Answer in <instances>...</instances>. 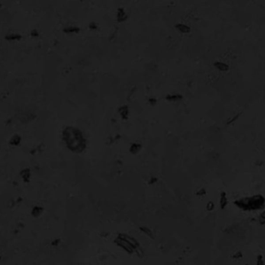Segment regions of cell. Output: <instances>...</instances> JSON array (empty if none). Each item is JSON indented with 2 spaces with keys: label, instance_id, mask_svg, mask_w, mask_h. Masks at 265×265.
<instances>
[{
  "label": "cell",
  "instance_id": "1",
  "mask_svg": "<svg viewBox=\"0 0 265 265\" xmlns=\"http://www.w3.org/2000/svg\"><path fill=\"white\" fill-rule=\"evenodd\" d=\"M62 138L68 149L75 152H81L86 149V141L81 131L74 127H67L62 131Z\"/></svg>",
  "mask_w": 265,
  "mask_h": 265
},
{
  "label": "cell",
  "instance_id": "2",
  "mask_svg": "<svg viewBox=\"0 0 265 265\" xmlns=\"http://www.w3.org/2000/svg\"><path fill=\"white\" fill-rule=\"evenodd\" d=\"M234 205L243 211L261 210L265 207V198L261 194L244 197L236 200Z\"/></svg>",
  "mask_w": 265,
  "mask_h": 265
},
{
  "label": "cell",
  "instance_id": "3",
  "mask_svg": "<svg viewBox=\"0 0 265 265\" xmlns=\"http://www.w3.org/2000/svg\"><path fill=\"white\" fill-rule=\"evenodd\" d=\"M229 201L227 198V194L225 191H222L220 194V198H219V206L222 210H224L228 205Z\"/></svg>",
  "mask_w": 265,
  "mask_h": 265
},
{
  "label": "cell",
  "instance_id": "4",
  "mask_svg": "<svg viewBox=\"0 0 265 265\" xmlns=\"http://www.w3.org/2000/svg\"><path fill=\"white\" fill-rule=\"evenodd\" d=\"M117 21L118 22H123L124 20H125L127 18V14H126L125 11L123 8H119L117 10Z\"/></svg>",
  "mask_w": 265,
  "mask_h": 265
},
{
  "label": "cell",
  "instance_id": "5",
  "mask_svg": "<svg viewBox=\"0 0 265 265\" xmlns=\"http://www.w3.org/2000/svg\"><path fill=\"white\" fill-rule=\"evenodd\" d=\"M214 66L217 69L222 71V72L227 71L229 69V65L225 62H215L214 63Z\"/></svg>",
  "mask_w": 265,
  "mask_h": 265
},
{
  "label": "cell",
  "instance_id": "6",
  "mask_svg": "<svg viewBox=\"0 0 265 265\" xmlns=\"http://www.w3.org/2000/svg\"><path fill=\"white\" fill-rule=\"evenodd\" d=\"M119 114H121V117L123 119H128V107L126 105L121 106L118 110Z\"/></svg>",
  "mask_w": 265,
  "mask_h": 265
},
{
  "label": "cell",
  "instance_id": "7",
  "mask_svg": "<svg viewBox=\"0 0 265 265\" xmlns=\"http://www.w3.org/2000/svg\"><path fill=\"white\" fill-rule=\"evenodd\" d=\"M176 28H177L179 31H180L181 33H184V34L189 33L190 32V30H191L190 27H188V26L186 25V24H184V23H177V25H176Z\"/></svg>",
  "mask_w": 265,
  "mask_h": 265
},
{
  "label": "cell",
  "instance_id": "8",
  "mask_svg": "<svg viewBox=\"0 0 265 265\" xmlns=\"http://www.w3.org/2000/svg\"><path fill=\"white\" fill-rule=\"evenodd\" d=\"M182 96L180 94H169L166 96V99L168 100H172V101H176V100H180L182 99Z\"/></svg>",
  "mask_w": 265,
  "mask_h": 265
},
{
  "label": "cell",
  "instance_id": "9",
  "mask_svg": "<svg viewBox=\"0 0 265 265\" xmlns=\"http://www.w3.org/2000/svg\"><path fill=\"white\" fill-rule=\"evenodd\" d=\"M141 147H142V145L140 143H133L130 147V152L133 154L137 153L141 149Z\"/></svg>",
  "mask_w": 265,
  "mask_h": 265
},
{
  "label": "cell",
  "instance_id": "10",
  "mask_svg": "<svg viewBox=\"0 0 265 265\" xmlns=\"http://www.w3.org/2000/svg\"><path fill=\"white\" fill-rule=\"evenodd\" d=\"M21 141V138L20 135H15L12 138L11 140H10V142L9 143L11 145H17L20 144V142Z\"/></svg>",
  "mask_w": 265,
  "mask_h": 265
},
{
  "label": "cell",
  "instance_id": "11",
  "mask_svg": "<svg viewBox=\"0 0 265 265\" xmlns=\"http://www.w3.org/2000/svg\"><path fill=\"white\" fill-rule=\"evenodd\" d=\"M64 31L66 33H73V32H78L79 31V28L78 27H73V26H69L67 27L64 29Z\"/></svg>",
  "mask_w": 265,
  "mask_h": 265
},
{
  "label": "cell",
  "instance_id": "12",
  "mask_svg": "<svg viewBox=\"0 0 265 265\" xmlns=\"http://www.w3.org/2000/svg\"><path fill=\"white\" fill-rule=\"evenodd\" d=\"M258 222L261 226H265V211L262 212L258 217Z\"/></svg>",
  "mask_w": 265,
  "mask_h": 265
},
{
  "label": "cell",
  "instance_id": "13",
  "mask_svg": "<svg viewBox=\"0 0 265 265\" xmlns=\"http://www.w3.org/2000/svg\"><path fill=\"white\" fill-rule=\"evenodd\" d=\"M21 176L25 180H27L30 177V170L29 169H25L21 172Z\"/></svg>",
  "mask_w": 265,
  "mask_h": 265
},
{
  "label": "cell",
  "instance_id": "14",
  "mask_svg": "<svg viewBox=\"0 0 265 265\" xmlns=\"http://www.w3.org/2000/svg\"><path fill=\"white\" fill-rule=\"evenodd\" d=\"M21 37V36L20 34H9L6 36V39L7 40H18Z\"/></svg>",
  "mask_w": 265,
  "mask_h": 265
},
{
  "label": "cell",
  "instance_id": "15",
  "mask_svg": "<svg viewBox=\"0 0 265 265\" xmlns=\"http://www.w3.org/2000/svg\"><path fill=\"white\" fill-rule=\"evenodd\" d=\"M256 265H265L264 261V257L261 254H259L258 256L257 257Z\"/></svg>",
  "mask_w": 265,
  "mask_h": 265
},
{
  "label": "cell",
  "instance_id": "16",
  "mask_svg": "<svg viewBox=\"0 0 265 265\" xmlns=\"http://www.w3.org/2000/svg\"><path fill=\"white\" fill-rule=\"evenodd\" d=\"M207 194V191L204 188L199 189L197 192H196V195L198 196V197H204Z\"/></svg>",
  "mask_w": 265,
  "mask_h": 265
},
{
  "label": "cell",
  "instance_id": "17",
  "mask_svg": "<svg viewBox=\"0 0 265 265\" xmlns=\"http://www.w3.org/2000/svg\"><path fill=\"white\" fill-rule=\"evenodd\" d=\"M214 208H215L214 202L212 201H208V202L207 203V205H206V209H207L208 211L211 212V211H212V210H214Z\"/></svg>",
  "mask_w": 265,
  "mask_h": 265
},
{
  "label": "cell",
  "instance_id": "18",
  "mask_svg": "<svg viewBox=\"0 0 265 265\" xmlns=\"http://www.w3.org/2000/svg\"><path fill=\"white\" fill-rule=\"evenodd\" d=\"M233 257L236 260H239V259H241L243 257V254L242 252L240 251H237L236 252L235 254L233 255Z\"/></svg>",
  "mask_w": 265,
  "mask_h": 265
},
{
  "label": "cell",
  "instance_id": "19",
  "mask_svg": "<svg viewBox=\"0 0 265 265\" xmlns=\"http://www.w3.org/2000/svg\"><path fill=\"white\" fill-rule=\"evenodd\" d=\"M89 28L92 29V30H96V29L97 28V25H96L95 23L92 22V23H89Z\"/></svg>",
  "mask_w": 265,
  "mask_h": 265
},
{
  "label": "cell",
  "instance_id": "20",
  "mask_svg": "<svg viewBox=\"0 0 265 265\" xmlns=\"http://www.w3.org/2000/svg\"><path fill=\"white\" fill-rule=\"evenodd\" d=\"M149 102L150 104L154 105L155 103H156V99H155V98H150L149 100Z\"/></svg>",
  "mask_w": 265,
  "mask_h": 265
},
{
  "label": "cell",
  "instance_id": "21",
  "mask_svg": "<svg viewBox=\"0 0 265 265\" xmlns=\"http://www.w3.org/2000/svg\"><path fill=\"white\" fill-rule=\"evenodd\" d=\"M31 35L34 36V37H36V36L38 35V34H37V32H36V30H33L32 32H31Z\"/></svg>",
  "mask_w": 265,
  "mask_h": 265
},
{
  "label": "cell",
  "instance_id": "22",
  "mask_svg": "<svg viewBox=\"0 0 265 265\" xmlns=\"http://www.w3.org/2000/svg\"><path fill=\"white\" fill-rule=\"evenodd\" d=\"M245 265H250V264H245Z\"/></svg>",
  "mask_w": 265,
  "mask_h": 265
}]
</instances>
